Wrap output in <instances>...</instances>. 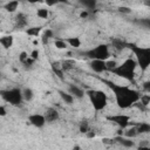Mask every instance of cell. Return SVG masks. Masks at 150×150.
<instances>
[{"instance_id": "cell-33", "label": "cell", "mask_w": 150, "mask_h": 150, "mask_svg": "<svg viewBox=\"0 0 150 150\" xmlns=\"http://www.w3.org/2000/svg\"><path fill=\"white\" fill-rule=\"evenodd\" d=\"M142 88H143V90H144L145 93H150V80L144 81L143 84H142Z\"/></svg>"}, {"instance_id": "cell-25", "label": "cell", "mask_w": 150, "mask_h": 150, "mask_svg": "<svg viewBox=\"0 0 150 150\" xmlns=\"http://www.w3.org/2000/svg\"><path fill=\"white\" fill-rule=\"evenodd\" d=\"M54 45H55V47H56L57 49H66L68 43H67L64 40H60V39H57V40H55Z\"/></svg>"}, {"instance_id": "cell-16", "label": "cell", "mask_w": 150, "mask_h": 150, "mask_svg": "<svg viewBox=\"0 0 150 150\" xmlns=\"http://www.w3.org/2000/svg\"><path fill=\"white\" fill-rule=\"evenodd\" d=\"M59 95H60V97L62 98V101L66 103V104H73V102H74V96L68 91V93H66V91H63V90H59Z\"/></svg>"}, {"instance_id": "cell-43", "label": "cell", "mask_w": 150, "mask_h": 150, "mask_svg": "<svg viewBox=\"0 0 150 150\" xmlns=\"http://www.w3.org/2000/svg\"><path fill=\"white\" fill-rule=\"evenodd\" d=\"M149 146V144L148 143H145V142H143V143H139V148L142 149V148H148Z\"/></svg>"}, {"instance_id": "cell-3", "label": "cell", "mask_w": 150, "mask_h": 150, "mask_svg": "<svg viewBox=\"0 0 150 150\" xmlns=\"http://www.w3.org/2000/svg\"><path fill=\"white\" fill-rule=\"evenodd\" d=\"M86 95L88 96V98H89L91 105L94 107V109L97 110V111L103 110L108 104V96L103 90L88 89L86 91Z\"/></svg>"}, {"instance_id": "cell-37", "label": "cell", "mask_w": 150, "mask_h": 150, "mask_svg": "<svg viewBox=\"0 0 150 150\" xmlns=\"http://www.w3.org/2000/svg\"><path fill=\"white\" fill-rule=\"evenodd\" d=\"M43 35H46L47 38L50 39V38H53V30H52V29H46L45 33H43Z\"/></svg>"}, {"instance_id": "cell-4", "label": "cell", "mask_w": 150, "mask_h": 150, "mask_svg": "<svg viewBox=\"0 0 150 150\" xmlns=\"http://www.w3.org/2000/svg\"><path fill=\"white\" fill-rule=\"evenodd\" d=\"M129 48L136 56L137 64L144 71L150 67V47H139L136 45H129Z\"/></svg>"}, {"instance_id": "cell-42", "label": "cell", "mask_w": 150, "mask_h": 150, "mask_svg": "<svg viewBox=\"0 0 150 150\" xmlns=\"http://www.w3.org/2000/svg\"><path fill=\"white\" fill-rule=\"evenodd\" d=\"M48 40H49V38H47L46 35H42V43H43V45H46V43L48 42Z\"/></svg>"}, {"instance_id": "cell-22", "label": "cell", "mask_w": 150, "mask_h": 150, "mask_svg": "<svg viewBox=\"0 0 150 150\" xmlns=\"http://www.w3.org/2000/svg\"><path fill=\"white\" fill-rule=\"evenodd\" d=\"M40 32H41V27H39V26L38 27H30V28L26 29V33L30 36H38L40 34Z\"/></svg>"}, {"instance_id": "cell-46", "label": "cell", "mask_w": 150, "mask_h": 150, "mask_svg": "<svg viewBox=\"0 0 150 150\" xmlns=\"http://www.w3.org/2000/svg\"><path fill=\"white\" fill-rule=\"evenodd\" d=\"M59 2H62V4H67L68 2V0H57Z\"/></svg>"}, {"instance_id": "cell-40", "label": "cell", "mask_w": 150, "mask_h": 150, "mask_svg": "<svg viewBox=\"0 0 150 150\" xmlns=\"http://www.w3.org/2000/svg\"><path fill=\"white\" fill-rule=\"evenodd\" d=\"M88 15H89V13H88L87 11H82V12L80 13V18H82V19H86V18H88Z\"/></svg>"}, {"instance_id": "cell-35", "label": "cell", "mask_w": 150, "mask_h": 150, "mask_svg": "<svg viewBox=\"0 0 150 150\" xmlns=\"http://www.w3.org/2000/svg\"><path fill=\"white\" fill-rule=\"evenodd\" d=\"M39 55H40V53H39L38 49H33L32 53H30V57L34 59V60H38L39 59Z\"/></svg>"}, {"instance_id": "cell-5", "label": "cell", "mask_w": 150, "mask_h": 150, "mask_svg": "<svg viewBox=\"0 0 150 150\" xmlns=\"http://www.w3.org/2000/svg\"><path fill=\"white\" fill-rule=\"evenodd\" d=\"M1 97L4 101L12 105H19L23 101L22 89L20 88H12L7 90H1Z\"/></svg>"}, {"instance_id": "cell-6", "label": "cell", "mask_w": 150, "mask_h": 150, "mask_svg": "<svg viewBox=\"0 0 150 150\" xmlns=\"http://www.w3.org/2000/svg\"><path fill=\"white\" fill-rule=\"evenodd\" d=\"M84 56H87L88 59H91V60H95V59H98V60H108L109 56H110V52H109V47L107 45H98L87 52H83L82 53Z\"/></svg>"}, {"instance_id": "cell-18", "label": "cell", "mask_w": 150, "mask_h": 150, "mask_svg": "<svg viewBox=\"0 0 150 150\" xmlns=\"http://www.w3.org/2000/svg\"><path fill=\"white\" fill-rule=\"evenodd\" d=\"M79 1L87 9H95L97 5V0H79Z\"/></svg>"}, {"instance_id": "cell-36", "label": "cell", "mask_w": 150, "mask_h": 150, "mask_svg": "<svg viewBox=\"0 0 150 150\" xmlns=\"http://www.w3.org/2000/svg\"><path fill=\"white\" fill-rule=\"evenodd\" d=\"M46 4H47V6H54V5H56V4H59V1L57 0H43Z\"/></svg>"}, {"instance_id": "cell-7", "label": "cell", "mask_w": 150, "mask_h": 150, "mask_svg": "<svg viewBox=\"0 0 150 150\" xmlns=\"http://www.w3.org/2000/svg\"><path fill=\"white\" fill-rule=\"evenodd\" d=\"M109 121L116 123L120 128L122 129H125L128 125H129V122H130V117L127 116V115H122V114H118V115H114V116H108L107 117Z\"/></svg>"}, {"instance_id": "cell-45", "label": "cell", "mask_w": 150, "mask_h": 150, "mask_svg": "<svg viewBox=\"0 0 150 150\" xmlns=\"http://www.w3.org/2000/svg\"><path fill=\"white\" fill-rule=\"evenodd\" d=\"M26 1H28L29 4H36V2H39V1H41V0H26Z\"/></svg>"}, {"instance_id": "cell-34", "label": "cell", "mask_w": 150, "mask_h": 150, "mask_svg": "<svg viewBox=\"0 0 150 150\" xmlns=\"http://www.w3.org/2000/svg\"><path fill=\"white\" fill-rule=\"evenodd\" d=\"M34 61H35V60H34V59H32V57H30V55H29V59H28L25 63H22V64L25 66V68H26V69H27V68H32V66H33Z\"/></svg>"}, {"instance_id": "cell-27", "label": "cell", "mask_w": 150, "mask_h": 150, "mask_svg": "<svg viewBox=\"0 0 150 150\" xmlns=\"http://www.w3.org/2000/svg\"><path fill=\"white\" fill-rule=\"evenodd\" d=\"M61 64H62V69L64 70H68V69H71L73 68V66L75 64V62L74 61H64V62H61Z\"/></svg>"}, {"instance_id": "cell-1", "label": "cell", "mask_w": 150, "mask_h": 150, "mask_svg": "<svg viewBox=\"0 0 150 150\" xmlns=\"http://www.w3.org/2000/svg\"><path fill=\"white\" fill-rule=\"evenodd\" d=\"M109 87L115 95L116 104L118 108L128 109L132 107L134 104H136L137 102H139L141 94L137 90L131 89L127 86H121V84H115V83H109Z\"/></svg>"}, {"instance_id": "cell-19", "label": "cell", "mask_w": 150, "mask_h": 150, "mask_svg": "<svg viewBox=\"0 0 150 150\" xmlns=\"http://www.w3.org/2000/svg\"><path fill=\"white\" fill-rule=\"evenodd\" d=\"M123 135H124L125 137H129V138H135V137L138 135V130H137L136 127H131V128H128V129L123 132Z\"/></svg>"}, {"instance_id": "cell-23", "label": "cell", "mask_w": 150, "mask_h": 150, "mask_svg": "<svg viewBox=\"0 0 150 150\" xmlns=\"http://www.w3.org/2000/svg\"><path fill=\"white\" fill-rule=\"evenodd\" d=\"M137 23L139 26H142L143 28L150 29V18H142V19L137 20Z\"/></svg>"}, {"instance_id": "cell-41", "label": "cell", "mask_w": 150, "mask_h": 150, "mask_svg": "<svg viewBox=\"0 0 150 150\" xmlns=\"http://www.w3.org/2000/svg\"><path fill=\"white\" fill-rule=\"evenodd\" d=\"M102 141H103V143H105V144H109V143H114V142H115V139H109V138H103Z\"/></svg>"}, {"instance_id": "cell-32", "label": "cell", "mask_w": 150, "mask_h": 150, "mask_svg": "<svg viewBox=\"0 0 150 150\" xmlns=\"http://www.w3.org/2000/svg\"><path fill=\"white\" fill-rule=\"evenodd\" d=\"M117 9H118V12L122 13V14H130V13H131V9H130L129 7H127V6H120Z\"/></svg>"}, {"instance_id": "cell-9", "label": "cell", "mask_w": 150, "mask_h": 150, "mask_svg": "<svg viewBox=\"0 0 150 150\" xmlns=\"http://www.w3.org/2000/svg\"><path fill=\"white\" fill-rule=\"evenodd\" d=\"M28 121H29V123H30L32 125H34L35 128H42V127L47 123L46 117H45V115H42V114H33V115L28 116Z\"/></svg>"}, {"instance_id": "cell-10", "label": "cell", "mask_w": 150, "mask_h": 150, "mask_svg": "<svg viewBox=\"0 0 150 150\" xmlns=\"http://www.w3.org/2000/svg\"><path fill=\"white\" fill-rule=\"evenodd\" d=\"M114 139H115L116 143L121 144V145L124 146V148H134V146H135V142L132 141V138H129V137L118 135V136H116Z\"/></svg>"}, {"instance_id": "cell-8", "label": "cell", "mask_w": 150, "mask_h": 150, "mask_svg": "<svg viewBox=\"0 0 150 150\" xmlns=\"http://www.w3.org/2000/svg\"><path fill=\"white\" fill-rule=\"evenodd\" d=\"M89 67H90V69L94 70L95 73H103V71L108 70L105 60H98V59L91 60V61L89 62Z\"/></svg>"}, {"instance_id": "cell-20", "label": "cell", "mask_w": 150, "mask_h": 150, "mask_svg": "<svg viewBox=\"0 0 150 150\" xmlns=\"http://www.w3.org/2000/svg\"><path fill=\"white\" fill-rule=\"evenodd\" d=\"M22 96L25 101H32L34 97V91L30 88H23L22 89Z\"/></svg>"}, {"instance_id": "cell-2", "label": "cell", "mask_w": 150, "mask_h": 150, "mask_svg": "<svg viewBox=\"0 0 150 150\" xmlns=\"http://www.w3.org/2000/svg\"><path fill=\"white\" fill-rule=\"evenodd\" d=\"M137 61L131 59V57H128L125 59L121 64H117L116 68H114L111 71L114 74H116L117 76L122 77V79H125L128 81H132L134 80V76H135V70H136V67H137Z\"/></svg>"}, {"instance_id": "cell-38", "label": "cell", "mask_w": 150, "mask_h": 150, "mask_svg": "<svg viewBox=\"0 0 150 150\" xmlns=\"http://www.w3.org/2000/svg\"><path fill=\"white\" fill-rule=\"evenodd\" d=\"M86 136H87L88 138H94V137L96 136V134H95L94 131H91V130H88V131L86 132Z\"/></svg>"}, {"instance_id": "cell-21", "label": "cell", "mask_w": 150, "mask_h": 150, "mask_svg": "<svg viewBox=\"0 0 150 150\" xmlns=\"http://www.w3.org/2000/svg\"><path fill=\"white\" fill-rule=\"evenodd\" d=\"M66 42L70 46V47H74V48H79L81 46V40L80 38H68L66 39Z\"/></svg>"}, {"instance_id": "cell-26", "label": "cell", "mask_w": 150, "mask_h": 150, "mask_svg": "<svg viewBox=\"0 0 150 150\" xmlns=\"http://www.w3.org/2000/svg\"><path fill=\"white\" fill-rule=\"evenodd\" d=\"M79 129H80V132L86 134L88 130H90V129H89V123H88L87 121H82V122L80 123V125H79Z\"/></svg>"}, {"instance_id": "cell-17", "label": "cell", "mask_w": 150, "mask_h": 150, "mask_svg": "<svg viewBox=\"0 0 150 150\" xmlns=\"http://www.w3.org/2000/svg\"><path fill=\"white\" fill-rule=\"evenodd\" d=\"M18 7H19V0H11V1H8L7 4L4 5V8H5L7 12H9V13L15 12V11L18 9Z\"/></svg>"}, {"instance_id": "cell-28", "label": "cell", "mask_w": 150, "mask_h": 150, "mask_svg": "<svg viewBox=\"0 0 150 150\" xmlns=\"http://www.w3.org/2000/svg\"><path fill=\"white\" fill-rule=\"evenodd\" d=\"M137 130H138V134H143V132H148V131H150V125L149 124H141L138 128H137Z\"/></svg>"}, {"instance_id": "cell-14", "label": "cell", "mask_w": 150, "mask_h": 150, "mask_svg": "<svg viewBox=\"0 0 150 150\" xmlns=\"http://www.w3.org/2000/svg\"><path fill=\"white\" fill-rule=\"evenodd\" d=\"M52 70L53 73L60 79V80H63V69H62V64L61 62H53L52 63Z\"/></svg>"}, {"instance_id": "cell-11", "label": "cell", "mask_w": 150, "mask_h": 150, "mask_svg": "<svg viewBox=\"0 0 150 150\" xmlns=\"http://www.w3.org/2000/svg\"><path fill=\"white\" fill-rule=\"evenodd\" d=\"M45 117H46V121L52 123V122H55L56 120H59V111L54 108H47L45 110Z\"/></svg>"}, {"instance_id": "cell-44", "label": "cell", "mask_w": 150, "mask_h": 150, "mask_svg": "<svg viewBox=\"0 0 150 150\" xmlns=\"http://www.w3.org/2000/svg\"><path fill=\"white\" fill-rule=\"evenodd\" d=\"M143 4H144L146 7H150V0H143Z\"/></svg>"}, {"instance_id": "cell-15", "label": "cell", "mask_w": 150, "mask_h": 150, "mask_svg": "<svg viewBox=\"0 0 150 150\" xmlns=\"http://www.w3.org/2000/svg\"><path fill=\"white\" fill-rule=\"evenodd\" d=\"M13 42H14V39L12 35H5L0 39V43L5 49H9L13 46Z\"/></svg>"}, {"instance_id": "cell-12", "label": "cell", "mask_w": 150, "mask_h": 150, "mask_svg": "<svg viewBox=\"0 0 150 150\" xmlns=\"http://www.w3.org/2000/svg\"><path fill=\"white\" fill-rule=\"evenodd\" d=\"M68 91H69L75 98H83L84 95H86V93H84L80 87H77V86H75V84H69V86H68Z\"/></svg>"}, {"instance_id": "cell-29", "label": "cell", "mask_w": 150, "mask_h": 150, "mask_svg": "<svg viewBox=\"0 0 150 150\" xmlns=\"http://www.w3.org/2000/svg\"><path fill=\"white\" fill-rule=\"evenodd\" d=\"M139 101H141V103H142L143 105H148V104L150 103V95H148V94L141 95V98H139Z\"/></svg>"}, {"instance_id": "cell-13", "label": "cell", "mask_w": 150, "mask_h": 150, "mask_svg": "<svg viewBox=\"0 0 150 150\" xmlns=\"http://www.w3.org/2000/svg\"><path fill=\"white\" fill-rule=\"evenodd\" d=\"M28 23V20H27V16L23 14V13H19L16 15V19H15V28H25Z\"/></svg>"}, {"instance_id": "cell-39", "label": "cell", "mask_w": 150, "mask_h": 150, "mask_svg": "<svg viewBox=\"0 0 150 150\" xmlns=\"http://www.w3.org/2000/svg\"><path fill=\"white\" fill-rule=\"evenodd\" d=\"M6 114H7L6 108H5L4 105H0V116H1V117H4V116H6Z\"/></svg>"}, {"instance_id": "cell-30", "label": "cell", "mask_w": 150, "mask_h": 150, "mask_svg": "<svg viewBox=\"0 0 150 150\" xmlns=\"http://www.w3.org/2000/svg\"><path fill=\"white\" fill-rule=\"evenodd\" d=\"M28 59H29V55H28L27 52H21V53L19 54V61H20L21 63H25Z\"/></svg>"}, {"instance_id": "cell-24", "label": "cell", "mask_w": 150, "mask_h": 150, "mask_svg": "<svg viewBox=\"0 0 150 150\" xmlns=\"http://www.w3.org/2000/svg\"><path fill=\"white\" fill-rule=\"evenodd\" d=\"M36 15H38L39 18H41V19H47L48 15H49V12H48V9H46V8H39L38 12H36Z\"/></svg>"}, {"instance_id": "cell-31", "label": "cell", "mask_w": 150, "mask_h": 150, "mask_svg": "<svg viewBox=\"0 0 150 150\" xmlns=\"http://www.w3.org/2000/svg\"><path fill=\"white\" fill-rule=\"evenodd\" d=\"M105 63H107V67H108V70L109 71H111L114 68H116V66H117V62L116 61H114V60H107L105 61Z\"/></svg>"}]
</instances>
